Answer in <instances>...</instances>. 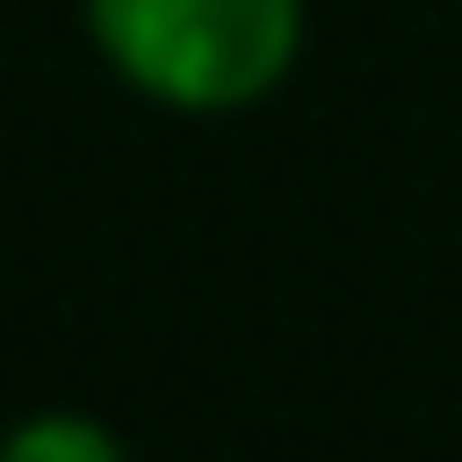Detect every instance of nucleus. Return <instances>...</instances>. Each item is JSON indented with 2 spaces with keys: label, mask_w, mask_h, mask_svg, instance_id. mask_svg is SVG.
Returning <instances> with one entry per match:
<instances>
[{
  "label": "nucleus",
  "mask_w": 462,
  "mask_h": 462,
  "mask_svg": "<svg viewBox=\"0 0 462 462\" xmlns=\"http://www.w3.org/2000/svg\"><path fill=\"white\" fill-rule=\"evenodd\" d=\"M86 34L163 112H248L291 78L309 0H86Z\"/></svg>",
  "instance_id": "nucleus-1"
},
{
  "label": "nucleus",
  "mask_w": 462,
  "mask_h": 462,
  "mask_svg": "<svg viewBox=\"0 0 462 462\" xmlns=\"http://www.w3.org/2000/svg\"><path fill=\"white\" fill-rule=\"evenodd\" d=\"M0 462H129V446L86 411H34L0 437Z\"/></svg>",
  "instance_id": "nucleus-2"
}]
</instances>
